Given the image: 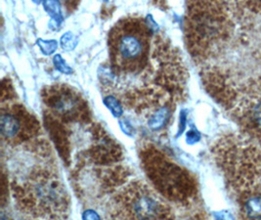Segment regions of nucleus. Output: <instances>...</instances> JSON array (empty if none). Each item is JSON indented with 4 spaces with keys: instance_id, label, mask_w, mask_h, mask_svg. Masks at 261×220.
I'll use <instances>...</instances> for the list:
<instances>
[{
    "instance_id": "obj_4",
    "label": "nucleus",
    "mask_w": 261,
    "mask_h": 220,
    "mask_svg": "<svg viewBox=\"0 0 261 220\" xmlns=\"http://www.w3.org/2000/svg\"><path fill=\"white\" fill-rule=\"evenodd\" d=\"M112 205L116 220H173L172 210L165 199L139 180L121 188Z\"/></svg>"
},
{
    "instance_id": "obj_14",
    "label": "nucleus",
    "mask_w": 261,
    "mask_h": 220,
    "mask_svg": "<svg viewBox=\"0 0 261 220\" xmlns=\"http://www.w3.org/2000/svg\"><path fill=\"white\" fill-rule=\"evenodd\" d=\"M36 44L38 45V47L40 48L41 52L44 54V55H51L53 54L57 47H58V42L54 39H51V40H44V39H37L36 41Z\"/></svg>"
},
{
    "instance_id": "obj_9",
    "label": "nucleus",
    "mask_w": 261,
    "mask_h": 220,
    "mask_svg": "<svg viewBox=\"0 0 261 220\" xmlns=\"http://www.w3.org/2000/svg\"><path fill=\"white\" fill-rule=\"evenodd\" d=\"M147 125L152 130L158 131L166 127L171 116V102L160 105L149 111L147 114Z\"/></svg>"
},
{
    "instance_id": "obj_1",
    "label": "nucleus",
    "mask_w": 261,
    "mask_h": 220,
    "mask_svg": "<svg viewBox=\"0 0 261 220\" xmlns=\"http://www.w3.org/2000/svg\"><path fill=\"white\" fill-rule=\"evenodd\" d=\"M153 28L139 17L121 19L109 34V55L113 76L137 78L149 67L151 62H163L176 55L173 47L163 37L154 45L152 38L156 34Z\"/></svg>"
},
{
    "instance_id": "obj_6",
    "label": "nucleus",
    "mask_w": 261,
    "mask_h": 220,
    "mask_svg": "<svg viewBox=\"0 0 261 220\" xmlns=\"http://www.w3.org/2000/svg\"><path fill=\"white\" fill-rule=\"evenodd\" d=\"M0 129L2 139L18 146L36 138L40 132V124L24 106L2 103Z\"/></svg>"
},
{
    "instance_id": "obj_8",
    "label": "nucleus",
    "mask_w": 261,
    "mask_h": 220,
    "mask_svg": "<svg viewBox=\"0 0 261 220\" xmlns=\"http://www.w3.org/2000/svg\"><path fill=\"white\" fill-rule=\"evenodd\" d=\"M237 111L245 126L249 129L261 132V86H251L243 93L237 105Z\"/></svg>"
},
{
    "instance_id": "obj_15",
    "label": "nucleus",
    "mask_w": 261,
    "mask_h": 220,
    "mask_svg": "<svg viewBox=\"0 0 261 220\" xmlns=\"http://www.w3.org/2000/svg\"><path fill=\"white\" fill-rule=\"evenodd\" d=\"M53 63H54L55 68L59 70V71H61V72H63V74L69 75V74H71V71H72L71 67H69L67 65L66 61L62 58V56L59 55V54H57V55H55L53 57Z\"/></svg>"
},
{
    "instance_id": "obj_7",
    "label": "nucleus",
    "mask_w": 261,
    "mask_h": 220,
    "mask_svg": "<svg viewBox=\"0 0 261 220\" xmlns=\"http://www.w3.org/2000/svg\"><path fill=\"white\" fill-rule=\"evenodd\" d=\"M42 99L55 116L65 120L85 119L89 113L83 96L71 86H48L42 91Z\"/></svg>"
},
{
    "instance_id": "obj_18",
    "label": "nucleus",
    "mask_w": 261,
    "mask_h": 220,
    "mask_svg": "<svg viewBox=\"0 0 261 220\" xmlns=\"http://www.w3.org/2000/svg\"><path fill=\"white\" fill-rule=\"evenodd\" d=\"M119 125H120L122 130H123L125 133H127L128 135H131V133H132V128H130V124L128 123V120H126V119H121V120H119Z\"/></svg>"
},
{
    "instance_id": "obj_13",
    "label": "nucleus",
    "mask_w": 261,
    "mask_h": 220,
    "mask_svg": "<svg viewBox=\"0 0 261 220\" xmlns=\"http://www.w3.org/2000/svg\"><path fill=\"white\" fill-rule=\"evenodd\" d=\"M79 43V38L71 32H68L61 37V47L65 51L73 50Z\"/></svg>"
},
{
    "instance_id": "obj_11",
    "label": "nucleus",
    "mask_w": 261,
    "mask_h": 220,
    "mask_svg": "<svg viewBox=\"0 0 261 220\" xmlns=\"http://www.w3.org/2000/svg\"><path fill=\"white\" fill-rule=\"evenodd\" d=\"M244 213L250 220H261V194L245 200Z\"/></svg>"
},
{
    "instance_id": "obj_16",
    "label": "nucleus",
    "mask_w": 261,
    "mask_h": 220,
    "mask_svg": "<svg viewBox=\"0 0 261 220\" xmlns=\"http://www.w3.org/2000/svg\"><path fill=\"white\" fill-rule=\"evenodd\" d=\"M186 140L188 143L193 144V143H196L200 140V134L198 131H196V129H190L188 132H187V135H186Z\"/></svg>"
},
{
    "instance_id": "obj_2",
    "label": "nucleus",
    "mask_w": 261,
    "mask_h": 220,
    "mask_svg": "<svg viewBox=\"0 0 261 220\" xmlns=\"http://www.w3.org/2000/svg\"><path fill=\"white\" fill-rule=\"evenodd\" d=\"M18 205L33 217L42 220L63 219L71 200L59 176L47 168H37L22 184L13 187Z\"/></svg>"
},
{
    "instance_id": "obj_3",
    "label": "nucleus",
    "mask_w": 261,
    "mask_h": 220,
    "mask_svg": "<svg viewBox=\"0 0 261 220\" xmlns=\"http://www.w3.org/2000/svg\"><path fill=\"white\" fill-rule=\"evenodd\" d=\"M187 16V41L192 53L207 57L219 46L232 30L228 4L220 2L190 3Z\"/></svg>"
},
{
    "instance_id": "obj_12",
    "label": "nucleus",
    "mask_w": 261,
    "mask_h": 220,
    "mask_svg": "<svg viewBox=\"0 0 261 220\" xmlns=\"http://www.w3.org/2000/svg\"><path fill=\"white\" fill-rule=\"evenodd\" d=\"M104 104L106 105L111 113L117 117L123 114L122 106L119 103V99L113 95H108L104 98Z\"/></svg>"
},
{
    "instance_id": "obj_17",
    "label": "nucleus",
    "mask_w": 261,
    "mask_h": 220,
    "mask_svg": "<svg viewBox=\"0 0 261 220\" xmlns=\"http://www.w3.org/2000/svg\"><path fill=\"white\" fill-rule=\"evenodd\" d=\"M83 220H100V216L94 210H86L83 213Z\"/></svg>"
},
{
    "instance_id": "obj_5",
    "label": "nucleus",
    "mask_w": 261,
    "mask_h": 220,
    "mask_svg": "<svg viewBox=\"0 0 261 220\" xmlns=\"http://www.w3.org/2000/svg\"><path fill=\"white\" fill-rule=\"evenodd\" d=\"M143 163L148 177L163 196L182 202L192 197L194 182L188 173L167 160L159 151H147L143 155Z\"/></svg>"
},
{
    "instance_id": "obj_10",
    "label": "nucleus",
    "mask_w": 261,
    "mask_h": 220,
    "mask_svg": "<svg viewBox=\"0 0 261 220\" xmlns=\"http://www.w3.org/2000/svg\"><path fill=\"white\" fill-rule=\"evenodd\" d=\"M43 7L51 17L49 27L53 31L59 30L60 26L63 22V14L61 9V3L59 1H44Z\"/></svg>"
}]
</instances>
